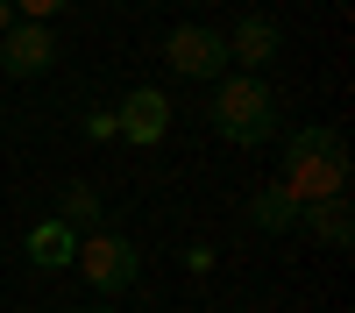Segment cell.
I'll use <instances>...</instances> for the list:
<instances>
[{"label":"cell","mask_w":355,"mask_h":313,"mask_svg":"<svg viewBox=\"0 0 355 313\" xmlns=\"http://www.w3.org/2000/svg\"><path fill=\"white\" fill-rule=\"evenodd\" d=\"M277 50H284V28H277L270 15H242V22H234V36H227V65H242V71H263Z\"/></svg>","instance_id":"7"},{"label":"cell","mask_w":355,"mask_h":313,"mask_svg":"<svg viewBox=\"0 0 355 313\" xmlns=\"http://www.w3.org/2000/svg\"><path fill=\"white\" fill-rule=\"evenodd\" d=\"M164 65L178 78H220L227 71V36L206 28V22H178L171 36H164Z\"/></svg>","instance_id":"4"},{"label":"cell","mask_w":355,"mask_h":313,"mask_svg":"<svg viewBox=\"0 0 355 313\" xmlns=\"http://www.w3.org/2000/svg\"><path fill=\"white\" fill-rule=\"evenodd\" d=\"M71 256H78V235L64 221H36L28 228V264L36 271H71Z\"/></svg>","instance_id":"9"},{"label":"cell","mask_w":355,"mask_h":313,"mask_svg":"<svg viewBox=\"0 0 355 313\" xmlns=\"http://www.w3.org/2000/svg\"><path fill=\"white\" fill-rule=\"evenodd\" d=\"M15 8V22H50V15H64L71 0H8Z\"/></svg>","instance_id":"12"},{"label":"cell","mask_w":355,"mask_h":313,"mask_svg":"<svg viewBox=\"0 0 355 313\" xmlns=\"http://www.w3.org/2000/svg\"><path fill=\"white\" fill-rule=\"evenodd\" d=\"M277 185L299 199V207H313V199H348V142H341V128H327V121L291 128Z\"/></svg>","instance_id":"1"},{"label":"cell","mask_w":355,"mask_h":313,"mask_svg":"<svg viewBox=\"0 0 355 313\" xmlns=\"http://www.w3.org/2000/svg\"><path fill=\"white\" fill-rule=\"evenodd\" d=\"M50 65H57L50 22H15L8 36H0V71H8V78H43Z\"/></svg>","instance_id":"5"},{"label":"cell","mask_w":355,"mask_h":313,"mask_svg":"<svg viewBox=\"0 0 355 313\" xmlns=\"http://www.w3.org/2000/svg\"><path fill=\"white\" fill-rule=\"evenodd\" d=\"M85 135H93V142H121V128H114V107H100V114H85Z\"/></svg>","instance_id":"13"},{"label":"cell","mask_w":355,"mask_h":313,"mask_svg":"<svg viewBox=\"0 0 355 313\" xmlns=\"http://www.w3.org/2000/svg\"><path fill=\"white\" fill-rule=\"evenodd\" d=\"M299 228H306L313 242H327V249H348V242H355L348 199H313V207H299Z\"/></svg>","instance_id":"8"},{"label":"cell","mask_w":355,"mask_h":313,"mask_svg":"<svg viewBox=\"0 0 355 313\" xmlns=\"http://www.w3.org/2000/svg\"><path fill=\"white\" fill-rule=\"evenodd\" d=\"M214 135L234 150H256V142L277 135V93L263 71H220L214 85Z\"/></svg>","instance_id":"2"},{"label":"cell","mask_w":355,"mask_h":313,"mask_svg":"<svg viewBox=\"0 0 355 313\" xmlns=\"http://www.w3.org/2000/svg\"><path fill=\"white\" fill-rule=\"evenodd\" d=\"M249 221L263 228V235H291V228H299V199H291L284 185H256V199H249Z\"/></svg>","instance_id":"11"},{"label":"cell","mask_w":355,"mask_h":313,"mask_svg":"<svg viewBox=\"0 0 355 313\" xmlns=\"http://www.w3.org/2000/svg\"><path fill=\"white\" fill-rule=\"evenodd\" d=\"M85 313H114V306H85Z\"/></svg>","instance_id":"15"},{"label":"cell","mask_w":355,"mask_h":313,"mask_svg":"<svg viewBox=\"0 0 355 313\" xmlns=\"http://www.w3.org/2000/svg\"><path fill=\"white\" fill-rule=\"evenodd\" d=\"M71 271H85V285H93L100 299H121V292L142 285V249L128 235H114V228H93V235H78Z\"/></svg>","instance_id":"3"},{"label":"cell","mask_w":355,"mask_h":313,"mask_svg":"<svg viewBox=\"0 0 355 313\" xmlns=\"http://www.w3.org/2000/svg\"><path fill=\"white\" fill-rule=\"evenodd\" d=\"M8 28H15V8H8V0H0V36H8Z\"/></svg>","instance_id":"14"},{"label":"cell","mask_w":355,"mask_h":313,"mask_svg":"<svg viewBox=\"0 0 355 313\" xmlns=\"http://www.w3.org/2000/svg\"><path fill=\"white\" fill-rule=\"evenodd\" d=\"M57 221H64L71 235H93V228H107V199L85 185V178H71L64 192H57Z\"/></svg>","instance_id":"10"},{"label":"cell","mask_w":355,"mask_h":313,"mask_svg":"<svg viewBox=\"0 0 355 313\" xmlns=\"http://www.w3.org/2000/svg\"><path fill=\"white\" fill-rule=\"evenodd\" d=\"M114 128H121V142H164L171 135V100L157 93V85H135V93H121V107H114Z\"/></svg>","instance_id":"6"}]
</instances>
